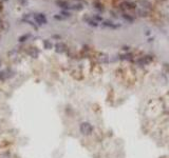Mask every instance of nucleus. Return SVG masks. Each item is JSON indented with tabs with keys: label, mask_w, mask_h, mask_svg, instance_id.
<instances>
[{
	"label": "nucleus",
	"mask_w": 169,
	"mask_h": 158,
	"mask_svg": "<svg viewBox=\"0 0 169 158\" xmlns=\"http://www.w3.org/2000/svg\"><path fill=\"white\" fill-rule=\"evenodd\" d=\"M79 132L83 136H90L94 132V127L88 121H83L79 124Z\"/></svg>",
	"instance_id": "1"
},
{
	"label": "nucleus",
	"mask_w": 169,
	"mask_h": 158,
	"mask_svg": "<svg viewBox=\"0 0 169 158\" xmlns=\"http://www.w3.org/2000/svg\"><path fill=\"white\" fill-rule=\"evenodd\" d=\"M136 4L139 5L138 8L144 9V10H146V11H148V12L152 10V4L149 2V0H137Z\"/></svg>",
	"instance_id": "2"
},
{
	"label": "nucleus",
	"mask_w": 169,
	"mask_h": 158,
	"mask_svg": "<svg viewBox=\"0 0 169 158\" xmlns=\"http://www.w3.org/2000/svg\"><path fill=\"white\" fill-rule=\"evenodd\" d=\"M121 9L123 11H125V10H136V3L125 0L124 2L121 3Z\"/></svg>",
	"instance_id": "3"
},
{
	"label": "nucleus",
	"mask_w": 169,
	"mask_h": 158,
	"mask_svg": "<svg viewBox=\"0 0 169 158\" xmlns=\"http://www.w3.org/2000/svg\"><path fill=\"white\" fill-rule=\"evenodd\" d=\"M34 19L36 20V22H37L39 25L47 24V23H48V20H47V18H46V16H45V14H41V13L36 14V15L34 16Z\"/></svg>",
	"instance_id": "4"
},
{
	"label": "nucleus",
	"mask_w": 169,
	"mask_h": 158,
	"mask_svg": "<svg viewBox=\"0 0 169 158\" xmlns=\"http://www.w3.org/2000/svg\"><path fill=\"white\" fill-rule=\"evenodd\" d=\"M66 49H67L66 44L62 43V42H58V43L55 44V51H56V53H58V54L63 53L66 51Z\"/></svg>",
	"instance_id": "5"
},
{
	"label": "nucleus",
	"mask_w": 169,
	"mask_h": 158,
	"mask_svg": "<svg viewBox=\"0 0 169 158\" xmlns=\"http://www.w3.org/2000/svg\"><path fill=\"white\" fill-rule=\"evenodd\" d=\"M135 13H136V15L139 16V17H147L148 15H149V12L144 10V9H140V8H136Z\"/></svg>",
	"instance_id": "6"
},
{
	"label": "nucleus",
	"mask_w": 169,
	"mask_h": 158,
	"mask_svg": "<svg viewBox=\"0 0 169 158\" xmlns=\"http://www.w3.org/2000/svg\"><path fill=\"white\" fill-rule=\"evenodd\" d=\"M149 62H150L149 56H144V57H142V58H139L137 60V63L139 64V66H146V64H148Z\"/></svg>",
	"instance_id": "7"
},
{
	"label": "nucleus",
	"mask_w": 169,
	"mask_h": 158,
	"mask_svg": "<svg viewBox=\"0 0 169 158\" xmlns=\"http://www.w3.org/2000/svg\"><path fill=\"white\" fill-rule=\"evenodd\" d=\"M103 25L107 26V27H110V28H117V27L121 26V24H114V23H112L111 21H104Z\"/></svg>",
	"instance_id": "8"
},
{
	"label": "nucleus",
	"mask_w": 169,
	"mask_h": 158,
	"mask_svg": "<svg viewBox=\"0 0 169 158\" xmlns=\"http://www.w3.org/2000/svg\"><path fill=\"white\" fill-rule=\"evenodd\" d=\"M29 55L32 57V58H37L38 55H39V51L37 49H35V48H32L30 51H29Z\"/></svg>",
	"instance_id": "9"
},
{
	"label": "nucleus",
	"mask_w": 169,
	"mask_h": 158,
	"mask_svg": "<svg viewBox=\"0 0 169 158\" xmlns=\"http://www.w3.org/2000/svg\"><path fill=\"white\" fill-rule=\"evenodd\" d=\"M9 77H10V74H8V71H2V72H0V80L5 81Z\"/></svg>",
	"instance_id": "10"
},
{
	"label": "nucleus",
	"mask_w": 169,
	"mask_h": 158,
	"mask_svg": "<svg viewBox=\"0 0 169 158\" xmlns=\"http://www.w3.org/2000/svg\"><path fill=\"white\" fill-rule=\"evenodd\" d=\"M123 18L128 21V22H131V23L134 21V18H133L131 15H129V14H127V13H123Z\"/></svg>",
	"instance_id": "11"
},
{
	"label": "nucleus",
	"mask_w": 169,
	"mask_h": 158,
	"mask_svg": "<svg viewBox=\"0 0 169 158\" xmlns=\"http://www.w3.org/2000/svg\"><path fill=\"white\" fill-rule=\"evenodd\" d=\"M31 37V34L29 33V34H24V35H22V36H20V37L18 38V41L19 42H24V41H26L27 39H29Z\"/></svg>",
	"instance_id": "12"
},
{
	"label": "nucleus",
	"mask_w": 169,
	"mask_h": 158,
	"mask_svg": "<svg viewBox=\"0 0 169 158\" xmlns=\"http://www.w3.org/2000/svg\"><path fill=\"white\" fill-rule=\"evenodd\" d=\"M57 4L60 6V8L65 9V10H68V9H70L69 3H68L67 1H57Z\"/></svg>",
	"instance_id": "13"
},
{
	"label": "nucleus",
	"mask_w": 169,
	"mask_h": 158,
	"mask_svg": "<svg viewBox=\"0 0 169 158\" xmlns=\"http://www.w3.org/2000/svg\"><path fill=\"white\" fill-rule=\"evenodd\" d=\"M44 45H45V49H47V50H51L53 48V44L51 43V41L48 39L44 41Z\"/></svg>",
	"instance_id": "14"
},
{
	"label": "nucleus",
	"mask_w": 169,
	"mask_h": 158,
	"mask_svg": "<svg viewBox=\"0 0 169 158\" xmlns=\"http://www.w3.org/2000/svg\"><path fill=\"white\" fill-rule=\"evenodd\" d=\"M71 9L72 10H75V11H80V10H82L83 9V6H82V4H75V5H73V6H71Z\"/></svg>",
	"instance_id": "15"
},
{
	"label": "nucleus",
	"mask_w": 169,
	"mask_h": 158,
	"mask_svg": "<svg viewBox=\"0 0 169 158\" xmlns=\"http://www.w3.org/2000/svg\"><path fill=\"white\" fill-rule=\"evenodd\" d=\"M92 19L95 20L96 22H101V21H103V17L100 16V15H94V16L92 17Z\"/></svg>",
	"instance_id": "16"
},
{
	"label": "nucleus",
	"mask_w": 169,
	"mask_h": 158,
	"mask_svg": "<svg viewBox=\"0 0 169 158\" xmlns=\"http://www.w3.org/2000/svg\"><path fill=\"white\" fill-rule=\"evenodd\" d=\"M22 22H26V23H29L30 25H32L34 28H36V30H37V26L36 25H35L33 22H32V21L31 20H29V19H22Z\"/></svg>",
	"instance_id": "17"
},
{
	"label": "nucleus",
	"mask_w": 169,
	"mask_h": 158,
	"mask_svg": "<svg viewBox=\"0 0 169 158\" xmlns=\"http://www.w3.org/2000/svg\"><path fill=\"white\" fill-rule=\"evenodd\" d=\"M60 15H62V16L65 17V18H68V17H70V16H71V14H70L69 12H67V11H61Z\"/></svg>",
	"instance_id": "18"
},
{
	"label": "nucleus",
	"mask_w": 169,
	"mask_h": 158,
	"mask_svg": "<svg viewBox=\"0 0 169 158\" xmlns=\"http://www.w3.org/2000/svg\"><path fill=\"white\" fill-rule=\"evenodd\" d=\"M94 5H95L94 8L97 9V10H100V11H103V10H104V9L102 8V4H101V3H97V2H96V3H94Z\"/></svg>",
	"instance_id": "19"
},
{
	"label": "nucleus",
	"mask_w": 169,
	"mask_h": 158,
	"mask_svg": "<svg viewBox=\"0 0 169 158\" xmlns=\"http://www.w3.org/2000/svg\"><path fill=\"white\" fill-rule=\"evenodd\" d=\"M54 19H56V20H63V19H65V17L61 16V15H55Z\"/></svg>",
	"instance_id": "20"
},
{
	"label": "nucleus",
	"mask_w": 169,
	"mask_h": 158,
	"mask_svg": "<svg viewBox=\"0 0 169 158\" xmlns=\"http://www.w3.org/2000/svg\"><path fill=\"white\" fill-rule=\"evenodd\" d=\"M52 37L55 38V39H60V36H58V35H53Z\"/></svg>",
	"instance_id": "21"
},
{
	"label": "nucleus",
	"mask_w": 169,
	"mask_h": 158,
	"mask_svg": "<svg viewBox=\"0 0 169 158\" xmlns=\"http://www.w3.org/2000/svg\"><path fill=\"white\" fill-rule=\"evenodd\" d=\"M150 34H151L150 31H147V32H146V35H147V36H148V35H150Z\"/></svg>",
	"instance_id": "22"
},
{
	"label": "nucleus",
	"mask_w": 169,
	"mask_h": 158,
	"mask_svg": "<svg viewBox=\"0 0 169 158\" xmlns=\"http://www.w3.org/2000/svg\"><path fill=\"white\" fill-rule=\"evenodd\" d=\"M0 67H1V59H0Z\"/></svg>",
	"instance_id": "23"
},
{
	"label": "nucleus",
	"mask_w": 169,
	"mask_h": 158,
	"mask_svg": "<svg viewBox=\"0 0 169 158\" xmlns=\"http://www.w3.org/2000/svg\"><path fill=\"white\" fill-rule=\"evenodd\" d=\"M3 1H8V0H3Z\"/></svg>",
	"instance_id": "24"
}]
</instances>
